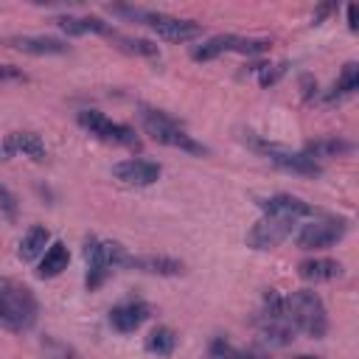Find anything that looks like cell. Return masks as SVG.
Wrapping results in <instances>:
<instances>
[{
    "label": "cell",
    "instance_id": "cell-32",
    "mask_svg": "<svg viewBox=\"0 0 359 359\" xmlns=\"http://www.w3.org/2000/svg\"><path fill=\"white\" fill-rule=\"evenodd\" d=\"M328 11H331V6H320V8L314 11V17H311V22H320V20H323V17L328 14Z\"/></svg>",
    "mask_w": 359,
    "mask_h": 359
},
{
    "label": "cell",
    "instance_id": "cell-20",
    "mask_svg": "<svg viewBox=\"0 0 359 359\" xmlns=\"http://www.w3.org/2000/svg\"><path fill=\"white\" fill-rule=\"evenodd\" d=\"M70 264V252H67V244L65 241H50L48 250L42 252V261H39V269L36 275L39 278H56L67 269Z\"/></svg>",
    "mask_w": 359,
    "mask_h": 359
},
{
    "label": "cell",
    "instance_id": "cell-9",
    "mask_svg": "<svg viewBox=\"0 0 359 359\" xmlns=\"http://www.w3.org/2000/svg\"><path fill=\"white\" fill-rule=\"evenodd\" d=\"M250 146H252L255 151H261L272 165H278V168H283V171L306 174V177H317V174L323 171L320 163H314V160H309L303 151H292V149H286V146H280V143H269V140L250 137Z\"/></svg>",
    "mask_w": 359,
    "mask_h": 359
},
{
    "label": "cell",
    "instance_id": "cell-16",
    "mask_svg": "<svg viewBox=\"0 0 359 359\" xmlns=\"http://www.w3.org/2000/svg\"><path fill=\"white\" fill-rule=\"evenodd\" d=\"M123 266L137 269V272H149V275H165V278L182 272V261L171 258V255H126Z\"/></svg>",
    "mask_w": 359,
    "mask_h": 359
},
{
    "label": "cell",
    "instance_id": "cell-12",
    "mask_svg": "<svg viewBox=\"0 0 359 359\" xmlns=\"http://www.w3.org/2000/svg\"><path fill=\"white\" fill-rule=\"evenodd\" d=\"M258 208L266 216H283V219H294V222L320 216L317 208H311L309 202H303L300 196H292V194H272L266 199H258Z\"/></svg>",
    "mask_w": 359,
    "mask_h": 359
},
{
    "label": "cell",
    "instance_id": "cell-31",
    "mask_svg": "<svg viewBox=\"0 0 359 359\" xmlns=\"http://www.w3.org/2000/svg\"><path fill=\"white\" fill-rule=\"evenodd\" d=\"M348 28H351V31L359 28V22H356V6H348Z\"/></svg>",
    "mask_w": 359,
    "mask_h": 359
},
{
    "label": "cell",
    "instance_id": "cell-18",
    "mask_svg": "<svg viewBox=\"0 0 359 359\" xmlns=\"http://www.w3.org/2000/svg\"><path fill=\"white\" fill-rule=\"evenodd\" d=\"M56 25L70 34V36H84V34H104V36H115L112 25L98 20V17H73V14H62L56 17Z\"/></svg>",
    "mask_w": 359,
    "mask_h": 359
},
{
    "label": "cell",
    "instance_id": "cell-19",
    "mask_svg": "<svg viewBox=\"0 0 359 359\" xmlns=\"http://www.w3.org/2000/svg\"><path fill=\"white\" fill-rule=\"evenodd\" d=\"M353 151V143L351 140H342V137H317V140H309L303 146V154L309 160H328V157H342V154H351Z\"/></svg>",
    "mask_w": 359,
    "mask_h": 359
},
{
    "label": "cell",
    "instance_id": "cell-6",
    "mask_svg": "<svg viewBox=\"0 0 359 359\" xmlns=\"http://www.w3.org/2000/svg\"><path fill=\"white\" fill-rule=\"evenodd\" d=\"M79 126L84 132H90L93 137H98L101 143H112V146H126V149H140V137L135 135L132 126L126 123H118L112 118H107L104 112L98 109H79L76 115Z\"/></svg>",
    "mask_w": 359,
    "mask_h": 359
},
{
    "label": "cell",
    "instance_id": "cell-11",
    "mask_svg": "<svg viewBox=\"0 0 359 359\" xmlns=\"http://www.w3.org/2000/svg\"><path fill=\"white\" fill-rule=\"evenodd\" d=\"M163 168L160 163L154 160H146V157H129V160H121L112 165V177L126 185V188H146V185H154L160 180Z\"/></svg>",
    "mask_w": 359,
    "mask_h": 359
},
{
    "label": "cell",
    "instance_id": "cell-14",
    "mask_svg": "<svg viewBox=\"0 0 359 359\" xmlns=\"http://www.w3.org/2000/svg\"><path fill=\"white\" fill-rule=\"evenodd\" d=\"M8 48L31 53V56H59L67 53V45L56 36H36V34H20V36H8Z\"/></svg>",
    "mask_w": 359,
    "mask_h": 359
},
{
    "label": "cell",
    "instance_id": "cell-26",
    "mask_svg": "<svg viewBox=\"0 0 359 359\" xmlns=\"http://www.w3.org/2000/svg\"><path fill=\"white\" fill-rule=\"evenodd\" d=\"M42 351L50 356V359H81L76 348H70L67 342L56 339V337H45L42 339Z\"/></svg>",
    "mask_w": 359,
    "mask_h": 359
},
{
    "label": "cell",
    "instance_id": "cell-7",
    "mask_svg": "<svg viewBox=\"0 0 359 359\" xmlns=\"http://www.w3.org/2000/svg\"><path fill=\"white\" fill-rule=\"evenodd\" d=\"M269 50V42L266 39H255V36H238V34H216L205 42H199L191 56L196 62H210L222 53H241V56H258Z\"/></svg>",
    "mask_w": 359,
    "mask_h": 359
},
{
    "label": "cell",
    "instance_id": "cell-3",
    "mask_svg": "<svg viewBox=\"0 0 359 359\" xmlns=\"http://www.w3.org/2000/svg\"><path fill=\"white\" fill-rule=\"evenodd\" d=\"M286 303V317L294 325L297 334H309L311 339H323L328 331V314H325V303L317 292L311 289H297L292 294L283 297Z\"/></svg>",
    "mask_w": 359,
    "mask_h": 359
},
{
    "label": "cell",
    "instance_id": "cell-8",
    "mask_svg": "<svg viewBox=\"0 0 359 359\" xmlns=\"http://www.w3.org/2000/svg\"><path fill=\"white\" fill-rule=\"evenodd\" d=\"M345 233H348V219H339V216H314V219H309L294 233V244L300 250H323V247L337 244Z\"/></svg>",
    "mask_w": 359,
    "mask_h": 359
},
{
    "label": "cell",
    "instance_id": "cell-33",
    "mask_svg": "<svg viewBox=\"0 0 359 359\" xmlns=\"http://www.w3.org/2000/svg\"><path fill=\"white\" fill-rule=\"evenodd\" d=\"M292 359H317V356H309V353H300V356H292Z\"/></svg>",
    "mask_w": 359,
    "mask_h": 359
},
{
    "label": "cell",
    "instance_id": "cell-28",
    "mask_svg": "<svg viewBox=\"0 0 359 359\" xmlns=\"http://www.w3.org/2000/svg\"><path fill=\"white\" fill-rule=\"evenodd\" d=\"M0 210H3V213H8V216H14V213H17V196H14L6 185H0Z\"/></svg>",
    "mask_w": 359,
    "mask_h": 359
},
{
    "label": "cell",
    "instance_id": "cell-10",
    "mask_svg": "<svg viewBox=\"0 0 359 359\" xmlns=\"http://www.w3.org/2000/svg\"><path fill=\"white\" fill-rule=\"evenodd\" d=\"M294 219H283V216H261L250 230H247V247L252 250H272L278 244H283L292 230H294Z\"/></svg>",
    "mask_w": 359,
    "mask_h": 359
},
{
    "label": "cell",
    "instance_id": "cell-24",
    "mask_svg": "<svg viewBox=\"0 0 359 359\" xmlns=\"http://www.w3.org/2000/svg\"><path fill=\"white\" fill-rule=\"evenodd\" d=\"M115 39H118V48H121V50L135 53V56H146V59H151V56L160 53L157 45H154L151 39H140V36H115Z\"/></svg>",
    "mask_w": 359,
    "mask_h": 359
},
{
    "label": "cell",
    "instance_id": "cell-13",
    "mask_svg": "<svg viewBox=\"0 0 359 359\" xmlns=\"http://www.w3.org/2000/svg\"><path fill=\"white\" fill-rule=\"evenodd\" d=\"M151 317V306L143 300H123L109 309V325L118 334H135Z\"/></svg>",
    "mask_w": 359,
    "mask_h": 359
},
{
    "label": "cell",
    "instance_id": "cell-5",
    "mask_svg": "<svg viewBox=\"0 0 359 359\" xmlns=\"http://www.w3.org/2000/svg\"><path fill=\"white\" fill-rule=\"evenodd\" d=\"M81 252H84V261H87L84 286L90 292H95L112 275L115 266L126 264V250L118 241H109V238H101V236H87Z\"/></svg>",
    "mask_w": 359,
    "mask_h": 359
},
{
    "label": "cell",
    "instance_id": "cell-15",
    "mask_svg": "<svg viewBox=\"0 0 359 359\" xmlns=\"http://www.w3.org/2000/svg\"><path fill=\"white\" fill-rule=\"evenodd\" d=\"M3 154H22V157H31L39 163L48 157V149H45L42 137L34 132H8L3 140Z\"/></svg>",
    "mask_w": 359,
    "mask_h": 359
},
{
    "label": "cell",
    "instance_id": "cell-27",
    "mask_svg": "<svg viewBox=\"0 0 359 359\" xmlns=\"http://www.w3.org/2000/svg\"><path fill=\"white\" fill-rule=\"evenodd\" d=\"M258 84L261 87H272L280 81V76H286L289 70V62H278V65H258Z\"/></svg>",
    "mask_w": 359,
    "mask_h": 359
},
{
    "label": "cell",
    "instance_id": "cell-29",
    "mask_svg": "<svg viewBox=\"0 0 359 359\" xmlns=\"http://www.w3.org/2000/svg\"><path fill=\"white\" fill-rule=\"evenodd\" d=\"M0 81H25V73L14 65H0Z\"/></svg>",
    "mask_w": 359,
    "mask_h": 359
},
{
    "label": "cell",
    "instance_id": "cell-30",
    "mask_svg": "<svg viewBox=\"0 0 359 359\" xmlns=\"http://www.w3.org/2000/svg\"><path fill=\"white\" fill-rule=\"evenodd\" d=\"M300 90H303V98H306V101H311V98L317 95V79H314V76H309V73H306V76H300Z\"/></svg>",
    "mask_w": 359,
    "mask_h": 359
},
{
    "label": "cell",
    "instance_id": "cell-17",
    "mask_svg": "<svg viewBox=\"0 0 359 359\" xmlns=\"http://www.w3.org/2000/svg\"><path fill=\"white\" fill-rule=\"evenodd\" d=\"M297 275L303 280H311V283L337 280L345 275V266H342V261H334V258H306L297 264Z\"/></svg>",
    "mask_w": 359,
    "mask_h": 359
},
{
    "label": "cell",
    "instance_id": "cell-23",
    "mask_svg": "<svg viewBox=\"0 0 359 359\" xmlns=\"http://www.w3.org/2000/svg\"><path fill=\"white\" fill-rule=\"evenodd\" d=\"M143 348H146L149 353H154V356H171L174 348H177V334H174V328H168V325L151 328L149 337L143 339Z\"/></svg>",
    "mask_w": 359,
    "mask_h": 359
},
{
    "label": "cell",
    "instance_id": "cell-25",
    "mask_svg": "<svg viewBox=\"0 0 359 359\" xmlns=\"http://www.w3.org/2000/svg\"><path fill=\"white\" fill-rule=\"evenodd\" d=\"M210 359H255V356L241 351V348H236V345H230L224 337H216L210 342Z\"/></svg>",
    "mask_w": 359,
    "mask_h": 359
},
{
    "label": "cell",
    "instance_id": "cell-1",
    "mask_svg": "<svg viewBox=\"0 0 359 359\" xmlns=\"http://www.w3.org/2000/svg\"><path fill=\"white\" fill-rule=\"evenodd\" d=\"M36 317H39V303L34 292L14 278H0V328L22 334L34 328Z\"/></svg>",
    "mask_w": 359,
    "mask_h": 359
},
{
    "label": "cell",
    "instance_id": "cell-22",
    "mask_svg": "<svg viewBox=\"0 0 359 359\" xmlns=\"http://www.w3.org/2000/svg\"><path fill=\"white\" fill-rule=\"evenodd\" d=\"M359 90V65L356 62H348L342 70H339V76H337V81L331 84V90L323 95L328 104H334V101H342V98H348V95H353Z\"/></svg>",
    "mask_w": 359,
    "mask_h": 359
},
{
    "label": "cell",
    "instance_id": "cell-2",
    "mask_svg": "<svg viewBox=\"0 0 359 359\" xmlns=\"http://www.w3.org/2000/svg\"><path fill=\"white\" fill-rule=\"evenodd\" d=\"M112 14L126 17L132 22L149 25L151 31H157V36L168 39V42H191L196 36H202V25L194 20H180L171 17L165 11H154V8H140V6H109Z\"/></svg>",
    "mask_w": 359,
    "mask_h": 359
},
{
    "label": "cell",
    "instance_id": "cell-4",
    "mask_svg": "<svg viewBox=\"0 0 359 359\" xmlns=\"http://www.w3.org/2000/svg\"><path fill=\"white\" fill-rule=\"evenodd\" d=\"M140 123L143 129L163 146H171V149H180V151H188V154H208V146H202L194 135L185 132V126L171 118L168 112L163 109H151V107H143L140 109Z\"/></svg>",
    "mask_w": 359,
    "mask_h": 359
},
{
    "label": "cell",
    "instance_id": "cell-21",
    "mask_svg": "<svg viewBox=\"0 0 359 359\" xmlns=\"http://www.w3.org/2000/svg\"><path fill=\"white\" fill-rule=\"evenodd\" d=\"M48 244H50V233H48V227H42V224H31V227L25 230V236L20 238L17 255H20L22 261H36V258L48 250Z\"/></svg>",
    "mask_w": 359,
    "mask_h": 359
}]
</instances>
